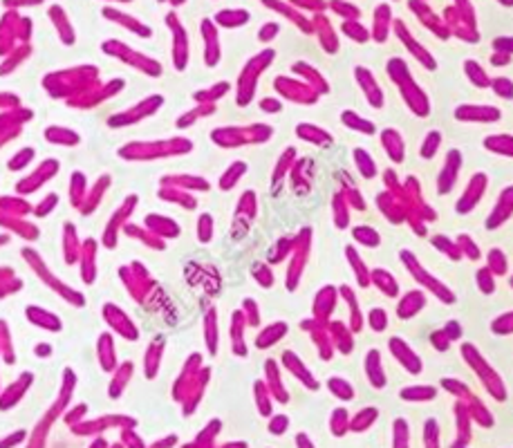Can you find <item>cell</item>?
<instances>
[{"instance_id":"1","label":"cell","mask_w":513,"mask_h":448,"mask_svg":"<svg viewBox=\"0 0 513 448\" xmlns=\"http://www.w3.org/2000/svg\"><path fill=\"white\" fill-rule=\"evenodd\" d=\"M27 316L32 319V323H36L38 327H47V330H61V323H59V319L56 316H52V314H45L43 310H38V307H30L27 310Z\"/></svg>"},{"instance_id":"2","label":"cell","mask_w":513,"mask_h":448,"mask_svg":"<svg viewBox=\"0 0 513 448\" xmlns=\"http://www.w3.org/2000/svg\"><path fill=\"white\" fill-rule=\"evenodd\" d=\"M282 332H285V325H282V323H278V325L269 327V330H265L260 336H258V345H260V348H262V345H271L276 336L282 334Z\"/></svg>"},{"instance_id":"3","label":"cell","mask_w":513,"mask_h":448,"mask_svg":"<svg viewBox=\"0 0 513 448\" xmlns=\"http://www.w3.org/2000/svg\"><path fill=\"white\" fill-rule=\"evenodd\" d=\"M354 155H357L359 166H361V173H363V175H366V177H372V175H375V164H372V157H368L363 151H357Z\"/></svg>"},{"instance_id":"4","label":"cell","mask_w":513,"mask_h":448,"mask_svg":"<svg viewBox=\"0 0 513 448\" xmlns=\"http://www.w3.org/2000/svg\"><path fill=\"white\" fill-rule=\"evenodd\" d=\"M343 119L348 123H354V128H359V130H363V132H375V126H372L370 121H361V119L357 117V114H350V112H345L343 114Z\"/></svg>"},{"instance_id":"5","label":"cell","mask_w":513,"mask_h":448,"mask_svg":"<svg viewBox=\"0 0 513 448\" xmlns=\"http://www.w3.org/2000/svg\"><path fill=\"white\" fill-rule=\"evenodd\" d=\"M56 132H59V134H54V132H52V130H50V132H45V137H50V139H52V141H54V143H61V141H63V139H70L72 143H76V141H79V137H76V134H72V132H63V130H56Z\"/></svg>"},{"instance_id":"6","label":"cell","mask_w":513,"mask_h":448,"mask_svg":"<svg viewBox=\"0 0 513 448\" xmlns=\"http://www.w3.org/2000/svg\"><path fill=\"white\" fill-rule=\"evenodd\" d=\"M274 32H276V25H269V27H267V30H260V38H265V41H269V38H271L269 34H274Z\"/></svg>"}]
</instances>
